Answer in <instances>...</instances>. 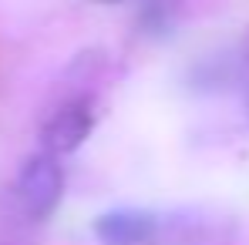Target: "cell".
<instances>
[{
	"mask_svg": "<svg viewBox=\"0 0 249 245\" xmlns=\"http://www.w3.org/2000/svg\"><path fill=\"white\" fill-rule=\"evenodd\" d=\"M105 245H145L155 235V218L148 212H108L94 225Z\"/></svg>",
	"mask_w": 249,
	"mask_h": 245,
	"instance_id": "obj_2",
	"label": "cell"
},
{
	"mask_svg": "<svg viewBox=\"0 0 249 245\" xmlns=\"http://www.w3.org/2000/svg\"><path fill=\"white\" fill-rule=\"evenodd\" d=\"M101 3H131V0H101Z\"/></svg>",
	"mask_w": 249,
	"mask_h": 245,
	"instance_id": "obj_4",
	"label": "cell"
},
{
	"mask_svg": "<svg viewBox=\"0 0 249 245\" xmlns=\"http://www.w3.org/2000/svg\"><path fill=\"white\" fill-rule=\"evenodd\" d=\"M61 188H64V175L51 155L27 158L17 175V202L27 218H47L61 202Z\"/></svg>",
	"mask_w": 249,
	"mask_h": 245,
	"instance_id": "obj_1",
	"label": "cell"
},
{
	"mask_svg": "<svg viewBox=\"0 0 249 245\" xmlns=\"http://www.w3.org/2000/svg\"><path fill=\"white\" fill-rule=\"evenodd\" d=\"M91 128V114H88V104L74 101V104H64L51 114V121L44 124V141L51 151H71L84 141Z\"/></svg>",
	"mask_w": 249,
	"mask_h": 245,
	"instance_id": "obj_3",
	"label": "cell"
}]
</instances>
